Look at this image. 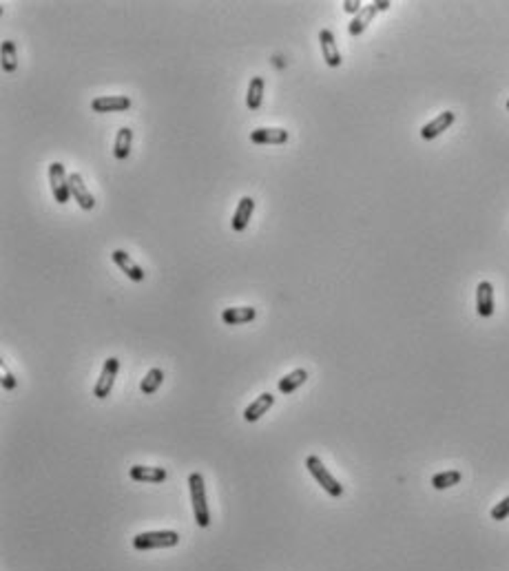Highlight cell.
<instances>
[{
	"instance_id": "8fae6325",
	"label": "cell",
	"mask_w": 509,
	"mask_h": 571,
	"mask_svg": "<svg viewBox=\"0 0 509 571\" xmlns=\"http://www.w3.org/2000/svg\"><path fill=\"white\" fill-rule=\"evenodd\" d=\"M253 213H255V199L251 195H244L242 199H239V204H237L235 213H233V219H231V226H233L235 233H242V230L248 226Z\"/></svg>"
},
{
	"instance_id": "5b68a950",
	"label": "cell",
	"mask_w": 509,
	"mask_h": 571,
	"mask_svg": "<svg viewBox=\"0 0 509 571\" xmlns=\"http://www.w3.org/2000/svg\"><path fill=\"white\" fill-rule=\"evenodd\" d=\"M117 370H120V359L117 357H109L104 366H102V372H100L98 381H95V388H93V396L95 399H106L111 394L113 390V383H115V377H117Z\"/></svg>"
},
{
	"instance_id": "603a6c76",
	"label": "cell",
	"mask_w": 509,
	"mask_h": 571,
	"mask_svg": "<svg viewBox=\"0 0 509 571\" xmlns=\"http://www.w3.org/2000/svg\"><path fill=\"white\" fill-rule=\"evenodd\" d=\"M3 69L7 74H14L18 69V56H16V43L14 40H5L3 43Z\"/></svg>"
},
{
	"instance_id": "7c38bea8",
	"label": "cell",
	"mask_w": 509,
	"mask_h": 571,
	"mask_svg": "<svg viewBox=\"0 0 509 571\" xmlns=\"http://www.w3.org/2000/svg\"><path fill=\"white\" fill-rule=\"evenodd\" d=\"M288 131L286 128H277V126H262L251 131V142L253 144H284L288 142Z\"/></svg>"
},
{
	"instance_id": "277c9868",
	"label": "cell",
	"mask_w": 509,
	"mask_h": 571,
	"mask_svg": "<svg viewBox=\"0 0 509 571\" xmlns=\"http://www.w3.org/2000/svg\"><path fill=\"white\" fill-rule=\"evenodd\" d=\"M49 184H52V193L58 204H67L69 197H71V190H69V175L65 171L63 162H52L49 164Z\"/></svg>"
},
{
	"instance_id": "4fadbf2b",
	"label": "cell",
	"mask_w": 509,
	"mask_h": 571,
	"mask_svg": "<svg viewBox=\"0 0 509 571\" xmlns=\"http://www.w3.org/2000/svg\"><path fill=\"white\" fill-rule=\"evenodd\" d=\"M476 313L483 319L494 315V286L490 282H481L476 286Z\"/></svg>"
},
{
	"instance_id": "2e32d148",
	"label": "cell",
	"mask_w": 509,
	"mask_h": 571,
	"mask_svg": "<svg viewBox=\"0 0 509 571\" xmlns=\"http://www.w3.org/2000/svg\"><path fill=\"white\" fill-rule=\"evenodd\" d=\"M273 403H275V396L271 394V392H264V394H259L251 405H248L246 410H244V421H248V423H255V421H259L262 418L268 410L273 407Z\"/></svg>"
},
{
	"instance_id": "6da1fadb",
	"label": "cell",
	"mask_w": 509,
	"mask_h": 571,
	"mask_svg": "<svg viewBox=\"0 0 509 571\" xmlns=\"http://www.w3.org/2000/svg\"><path fill=\"white\" fill-rule=\"evenodd\" d=\"M188 487H191V503H193L195 523H197V527L206 529L208 525H211V509H208V503H206L204 476L199 472H193L191 476H188Z\"/></svg>"
},
{
	"instance_id": "ba28073f",
	"label": "cell",
	"mask_w": 509,
	"mask_h": 571,
	"mask_svg": "<svg viewBox=\"0 0 509 571\" xmlns=\"http://www.w3.org/2000/svg\"><path fill=\"white\" fill-rule=\"evenodd\" d=\"M111 259L115 262V266H117L120 270H122V273H126V277L131 279V282H137V284H139V282H144L146 273H144V270L133 262L131 255H128L126 250H120V248H117V250H113V253H111Z\"/></svg>"
},
{
	"instance_id": "cb8c5ba5",
	"label": "cell",
	"mask_w": 509,
	"mask_h": 571,
	"mask_svg": "<svg viewBox=\"0 0 509 571\" xmlns=\"http://www.w3.org/2000/svg\"><path fill=\"white\" fill-rule=\"evenodd\" d=\"M507 516H509V496L503 498L501 503L494 505V509H492V520H505Z\"/></svg>"
},
{
	"instance_id": "52a82bcc",
	"label": "cell",
	"mask_w": 509,
	"mask_h": 571,
	"mask_svg": "<svg viewBox=\"0 0 509 571\" xmlns=\"http://www.w3.org/2000/svg\"><path fill=\"white\" fill-rule=\"evenodd\" d=\"M69 190H71L73 202H78V206L82 210H93L95 208V197L91 195V190L87 188L84 179L80 173L69 175Z\"/></svg>"
},
{
	"instance_id": "44dd1931",
	"label": "cell",
	"mask_w": 509,
	"mask_h": 571,
	"mask_svg": "<svg viewBox=\"0 0 509 571\" xmlns=\"http://www.w3.org/2000/svg\"><path fill=\"white\" fill-rule=\"evenodd\" d=\"M162 381H164V372L159 368H151L146 372V377L142 379V383H139V390H142V394L144 396H151L157 392V388L162 385Z\"/></svg>"
},
{
	"instance_id": "484cf974",
	"label": "cell",
	"mask_w": 509,
	"mask_h": 571,
	"mask_svg": "<svg viewBox=\"0 0 509 571\" xmlns=\"http://www.w3.org/2000/svg\"><path fill=\"white\" fill-rule=\"evenodd\" d=\"M361 9H363V5L359 3V0H346V3H343V12H346V14L357 16L359 12H361Z\"/></svg>"
},
{
	"instance_id": "9c48e42d",
	"label": "cell",
	"mask_w": 509,
	"mask_h": 571,
	"mask_svg": "<svg viewBox=\"0 0 509 571\" xmlns=\"http://www.w3.org/2000/svg\"><path fill=\"white\" fill-rule=\"evenodd\" d=\"M319 43H321V56L326 60L328 67H341V54H339V47H337V40H335V34L330 29H321L319 32Z\"/></svg>"
},
{
	"instance_id": "7402d4cb",
	"label": "cell",
	"mask_w": 509,
	"mask_h": 571,
	"mask_svg": "<svg viewBox=\"0 0 509 571\" xmlns=\"http://www.w3.org/2000/svg\"><path fill=\"white\" fill-rule=\"evenodd\" d=\"M463 480V474L458 472V469H447V472H438L432 476V487L434 489H447V487H454Z\"/></svg>"
},
{
	"instance_id": "9a60e30c",
	"label": "cell",
	"mask_w": 509,
	"mask_h": 571,
	"mask_svg": "<svg viewBox=\"0 0 509 571\" xmlns=\"http://www.w3.org/2000/svg\"><path fill=\"white\" fill-rule=\"evenodd\" d=\"M128 474L137 483H164L168 476L164 467H148V465H133L128 469Z\"/></svg>"
},
{
	"instance_id": "d4e9b609",
	"label": "cell",
	"mask_w": 509,
	"mask_h": 571,
	"mask_svg": "<svg viewBox=\"0 0 509 571\" xmlns=\"http://www.w3.org/2000/svg\"><path fill=\"white\" fill-rule=\"evenodd\" d=\"M3 388L5 390H14L16 388V377L9 372L7 366H3Z\"/></svg>"
},
{
	"instance_id": "ffe728a7",
	"label": "cell",
	"mask_w": 509,
	"mask_h": 571,
	"mask_svg": "<svg viewBox=\"0 0 509 571\" xmlns=\"http://www.w3.org/2000/svg\"><path fill=\"white\" fill-rule=\"evenodd\" d=\"M262 100H264V78L255 76L246 91V107L251 109V111H257V109L262 107Z\"/></svg>"
},
{
	"instance_id": "5bb4252c",
	"label": "cell",
	"mask_w": 509,
	"mask_h": 571,
	"mask_svg": "<svg viewBox=\"0 0 509 571\" xmlns=\"http://www.w3.org/2000/svg\"><path fill=\"white\" fill-rule=\"evenodd\" d=\"M255 317H257V310L253 306H239V308H224L222 310V322L226 326L251 324Z\"/></svg>"
},
{
	"instance_id": "8992f818",
	"label": "cell",
	"mask_w": 509,
	"mask_h": 571,
	"mask_svg": "<svg viewBox=\"0 0 509 571\" xmlns=\"http://www.w3.org/2000/svg\"><path fill=\"white\" fill-rule=\"evenodd\" d=\"M131 98L126 96H98L91 100V109L95 113H122L131 109Z\"/></svg>"
},
{
	"instance_id": "d6986e66",
	"label": "cell",
	"mask_w": 509,
	"mask_h": 571,
	"mask_svg": "<svg viewBox=\"0 0 509 571\" xmlns=\"http://www.w3.org/2000/svg\"><path fill=\"white\" fill-rule=\"evenodd\" d=\"M131 142H133V131L128 126H122L115 135L113 142V155L115 159H126L128 153H131Z\"/></svg>"
},
{
	"instance_id": "e0dca14e",
	"label": "cell",
	"mask_w": 509,
	"mask_h": 571,
	"mask_svg": "<svg viewBox=\"0 0 509 571\" xmlns=\"http://www.w3.org/2000/svg\"><path fill=\"white\" fill-rule=\"evenodd\" d=\"M378 14V7H376V3H370V5H365L361 12H359L354 18H352V23H350V27H348V32H350V36H361L365 29H367V25L372 23L374 20V16Z\"/></svg>"
},
{
	"instance_id": "3957f363",
	"label": "cell",
	"mask_w": 509,
	"mask_h": 571,
	"mask_svg": "<svg viewBox=\"0 0 509 571\" xmlns=\"http://www.w3.org/2000/svg\"><path fill=\"white\" fill-rule=\"evenodd\" d=\"M179 543V534L173 529H164V532H142L133 538V547L137 552H146V549H166L175 547Z\"/></svg>"
},
{
	"instance_id": "30bf717a",
	"label": "cell",
	"mask_w": 509,
	"mask_h": 571,
	"mask_svg": "<svg viewBox=\"0 0 509 571\" xmlns=\"http://www.w3.org/2000/svg\"><path fill=\"white\" fill-rule=\"evenodd\" d=\"M454 120H456L454 111H443V113H438L434 120H430L427 124H423L421 137H423V139H434V137H438V135L445 133L447 128H450V126L454 124Z\"/></svg>"
},
{
	"instance_id": "4316f807",
	"label": "cell",
	"mask_w": 509,
	"mask_h": 571,
	"mask_svg": "<svg viewBox=\"0 0 509 571\" xmlns=\"http://www.w3.org/2000/svg\"><path fill=\"white\" fill-rule=\"evenodd\" d=\"M505 107H507V111H509V100H507V102H505Z\"/></svg>"
},
{
	"instance_id": "7a4b0ae2",
	"label": "cell",
	"mask_w": 509,
	"mask_h": 571,
	"mask_svg": "<svg viewBox=\"0 0 509 571\" xmlns=\"http://www.w3.org/2000/svg\"><path fill=\"white\" fill-rule=\"evenodd\" d=\"M306 467H308V472L315 476L317 483L321 485L332 498H339V496L343 494V485L339 483V480L330 472H328V467L321 463V458H319L317 454H310V456L306 458Z\"/></svg>"
},
{
	"instance_id": "ac0fdd59",
	"label": "cell",
	"mask_w": 509,
	"mask_h": 571,
	"mask_svg": "<svg viewBox=\"0 0 509 571\" xmlns=\"http://www.w3.org/2000/svg\"><path fill=\"white\" fill-rule=\"evenodd\" d=\"M306 381H308V372L304 368H299V370H293V372H288L284 379H279L277 388L282 394H293L297 388H302L306 383Z\"/></svg>"
}]
</instances>
